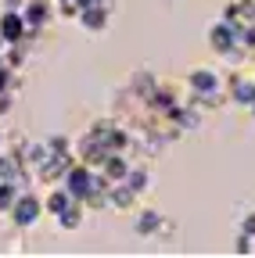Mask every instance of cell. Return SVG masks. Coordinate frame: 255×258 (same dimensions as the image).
Wrapping results in <instances>:
<instances>
[{
  "label": "cell",
  "mask_w": 255,
  "mask_h": 258,
  "mask_svg": "<svg viewBox=\"0 0 255 258\" xmlns=\"http://www.w3.org/2000/svg\"><path fill=\"white\" fill-rule=\"evenodd\" d=\"M8 215H11V222L18 226V230H33V226L40 222V215H43V198H36L33 190H22Z\"/></svg>",
  "instance_id": "obj_1"
},
{
  "label": "cell",
  "mask_w": 255,
  "mask_h": 258,
  "mask_svg": "<svg viewBox=\"0 0 255 258\" xmlns=\"http://www.w3.org/2000/svg\"><path fill=\"white\" fill-rule=\"evenodd\" d=\"M18 11H22V18H25V36L33 40V36H40V32L50 25V18H54V0H25Z\"/></svg>",
  "instance_id": "obj_2"
},
{
  "label": "cell",
  "mask_w": 255,
  "mask_h": 258,
  "mask_svg": "<svg viewBox=\"0 0 255 258\" xmlns=\"http://www.w3.org/2000/svg\"><path fill=\"white\" fill-rule=\"evenodd\" d=\"M93 183H97V169H90L86 161H72V165L65 169V176H61V186H65L76 201H83V198H86Z\"/></svg>",
  "instance_id": "obj_3"
},
{
  "label": "cell",
  "mask_w": 255,
  "mask_h": 258,
  "mask_svg": "<svg viewBox=\"0 0 255 258\" xmlns=\"http://www.w3.org/2000/svg\"><path fill=\"white\" fill-rule=\"evenodd\" d=\"M223 86H227V101L241 104V108H251L255 104V76H244V72H234L223 79Z\"/></svg>",
  "instance_id": "obj_4"
},
{
  "label": "cell",
  "mask_w": 255,
  "mask_h": 258,
  "mask_svg": "<svg viewBox=\"0 0 255 258\" xmlns=\"http://www.w3.org/2000/svg\"><path fill=\"white\" fill-rule=\"evenodd\" d=\"M187 90H190V97H209V93H219L227 86H223V76L216 69H190L187 72Z\"/></svg>",
  "instance_id": "obj_5"
},
{
  "label": "cell",
  "mask_w": 255,
  "mask_h": 258,
  "mask_svg": "<svg viewBox=\"0 0 255 258\" xmlns=\"http://www.w3.org/2000/svg\"><path fill=\"white\" fill-rule=\"evenodd\" d=\"M237 43H241V29H237V25H230L227 18H219V22L209 29V47H212L219 57L227 54L230 47H237Z\"/></svg>",
  "instance_id": "obj_6"
},
{
  "label": "cell",
  "mask_w": 255,
  "mask_h": 258,
  "mask_svg": "<svg viewBox=\"0 0 255 258\" xmlns=\"http://www.w3.org/2000/svg\"><path fill=\"white\" fill-rule=\"evenodd\" d=\"M0 40H8V43L29 40V36H25V18H22V11L4 8V15H0Z\"/></svg>",
  "instance_id": "obj_7"
},
{
  "label": "cell",
  "mask_w": 255,
  "mask_h": 258,
  "mask_svg": "<svg viewBox=\"0 0 255 258\" xmlns=\"http://www.w3.org/2000/svg\"><path fill=\"white\" fill-rule=\"evenodd\" d=\"M108 22H112V8H101V4H90V8H83L79 11V25L86 29V32H105L108 29Z\"/></svg>",
  "instance_id": "obj_8"
},
{
  "label": "cell",
  "mask_w": 255,
  "mask_h": 258,
  "mask_svg": "<svg viewBox=\"0 0 255 258\" xmlns=\"http://www.w3.org/2000/svg\"><path fill=\"white\" fill-rule=\"evenodd\" d=\"M133 230H137V237H158V233H166V215L144 208V212H137Z\"/></svg>",
  "instance_id": "obj_9"
},
{
  "label": "cell",
  "mask_w": 255,
  "mask_h": 258,
  "mask_svg": "<svg viewBox=\"0 0 255 258\" xmlns=\"http://www.w3.org/2000/svg\"><path fill=\"white\" fill-rule=\"evenodd\" d=\"M108 208H115V212H130V208H137V194L126 186L122 179H119V183H108Z\"/></svg>",
  "instance_id": "obj_10"
},
{
  "label": "cell",
  "mask_w": 255,
  "mask_h": 258,
  "mask_svg": "<svg viewBox=\"0 0 255 258\" xmlns=\"http://www.w3.org/2000/svg\"><path fill=\"white\" fill-rule=\"evenodd\" d=\"M76 198H72V194L65 190V186H61V183H54L50 190H47V198H43V215H61V212H65L69 205H72Z\"/></svg>",
  "instance_id": "obj_11"
},
{
  "label": "cell",
  "mask_w": 255,
  "mask_h": 258,
  "mask_svg": "<svg viewBox=\"0 0 255 258\" xmlns=\"http://www.w3.org/2000/svg\"><path fill=\"white\" fill-rule=\"evenodd\" d=\"M83 215H86V205H83V201H72L61 215H54V222H58V230L72 233V230H79V226H83Z\"/></svg>",
  "instance_id": "obj_12"
},
{
  "label": "cell",
  "mask_w": 255,
  "mask_h": 258,
  "mask_svg": "<svg viewBox=\"0 0 255 258\" xmlns=\"http://www.w3.org/2000/svg\"><path fill=\"white\" fill-rule=\"evenodd\" d=\"M126 186H130L137 198H144V194L151 190V169L147 165H130V172H126V179H122Z\"/></svg>",
  "instance_id": "obj_13"
},
{
  "label": "cell",
  "mask_w": 255,
  "mask_h": 258,
  "mask_svg": "<svg viewBox=\"0 0 255 258\" xmlns=\"http://www.w3.org/2000/svg\"><path fill=\"white\" fill-rule=\"evenodd\" d=\"M43 144H47V154H76V147H72L69 137H47Z\"/></svg>",
  "instance_id": "obj_14"
},
{
  "label": "cell",
  "mask_w": 255,
  "mask_h": 258,
  "mask_svg": "<svg viewBox=\"0 0 255 258\" xmlns=\"http://www.w3.org/2000/svg\"><path fill=\"white\" fill-rule=\"evenodd\" d=\"M241 233H248V237L255 240V212H248V215H244V222H241Z\"/></svg>",
  "instance_id": "obj_15"
},
{
  "label": "cell",
  "mask_w": 255,
  "mask_h": 258,
  "mask_svg": "<svg viewBox=\"0 0 255 258\" xmlns=\"http://www.w3.org/2000/svg\"><path fill=\"white\" fill-rule=\"evenodd\" d=\"M22 4H25V0H4V8H11V11H18Z\"/></svg>",
  "instance_id": "obj_16"
},
{
  "label": "cell",
  "mask_w": 255,
  "mask_h": 258,
  "mask_svg": "<svg viewBox=\"0 0 255 258\" xmlns=\"http://www.w3.org/2000/svg\"><path fill=\"white\" fill-rule=\"evenodd\" d=\"M248 111H251V118H255V104H251V108H248Z\"/></svg>",
  "instance_id": "obj_17"
}]
</instances>
